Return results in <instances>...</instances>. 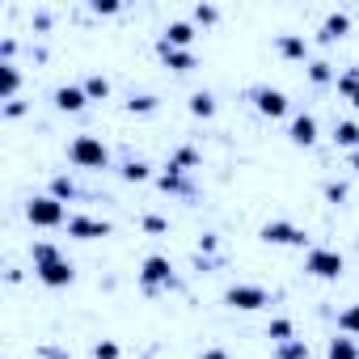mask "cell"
<instances>
[{
	"label": "cell",
	"mask_w": 359,
	"mask_h": 359,
	"mask_svg": "<svg viewBox=\"0 0 359 359\" xmlns=\"http://www.w3.org/2000/svg\"><path fill=\"white\" fill-rule=\"evenodd\" d=\"M22 89V68L18 64H0V102H13Z\"/></svg>",
	"instance_id": "obj_18"
},
{
	"label": "cell",
	"mask_w": 359,
	"mask_h": 359,
	"mask_svg": "<svg viewBox=\"0 0 359 359\" xmlns=\"http://www.w3.org/2000/svg\"><path fill=\"white\" fill-rule=\"evenodd\" d=\"M30 258H34V266H43V262H55V258H64V250H60L55 241H34V245H30Z\"/></svg>",
	"instance_id": "obj_27"
},
{
	"label": "cell",
	"mask_w": 359,
	"mask_h": 359,
	"mask_svg": "<svg viewBox=\"0 0 359 359\" xmlns=\"http://www.w3.org/2000/svg\"><path fill=\"white\" fill-rule=\"evenodd\" d=\"M355 89H359V68H355Z\"/></svg>",
	"instance_id": "obj_43"
},
{
	"label": "cell",
	"mask_w": 359,
	"mask_h": 359,
	"mask_svg": "<svg viewBox=\"0 0 359 359\" xmlns=\"http://www.w3.org/2000/svg\"><path fill=\"white\" fill-rule=\"evenodd\" d=\"M346 165H351V173H359V152H346Z\"/></svg>",
	"instance_id": "obj_41"
},
{
	"label": "cell",
	"mask_w": 359,
	"mask_h": 359,
	"mask_svg": "<svg viewBox=\"0 0 359 359\" xmlns=\"http://www.w3.org/2000/svg\"><path fill=\"white\" fill-rule=\"evenodd\" d=\"M140 229H144V233H152V237H161V233H169V220H165V216H156V212H144V216H140Z\"/></svg>",
	"instance_id": "obj_31"
},
{
	"label": "cell",
	"mask_w": 359,
	"mask_h": 359,
	"mask_svg": "<svg viewBox=\"0 0 359 359\" xmlns=\"http://www.w3.org/2000/svg\"><path fill=\"white\" fill-rule=\"evenodd\" d=\"M195 22L199 26H216L220 22V9L216 5H195Z\"/></svg>",
	"instance_id": "obj_34"
},
{
	"label": "cell",
	"mask_w": 359,
	"mask_h": 359,
	"mask_svg": "<svg viewBox=\"0 0 359 359\" xmlns=\"http://www.w3.org/2000/svg\"><path fill=\"white\" fill-rule=\"evenodd\" d=\"M275 51L283 55V60H300V64H309V39L304 34H275Z\"/></svg>",
	"instance_id": "obj_14"
},
{
	"label": "cell",
	"mask_w": 359,
	"mask_h": 359,
	"mask_svg": "<svg viewBox=\"0 0 359 359\" xmlns=\"http://www.w3.org/2000/svg\"><path fill=\"white\" fill-rule=\"evenodd\" d=\"M26 110H30V106H26L22 97H13V102H5V106H0V114H5V118H22Z\"/></svg>",
	"instance_id": "obj_35"
},
{
	"label": "cell",
	"mask_w": 359,
	"mask_h": 359,
	"mask_svg": "<svg viewBox=\"0 0 359 359\" xmlns=\"http://www.w3.org/2000/svg\"><path fill=\"white\" fill-rule=\"evenodd\" d=\"M266 338L279 346V342H292L296 338V325L287 321V317H275V321H266Z\"/></svg>",
	"instance_id": "obj_24"
},
{
	"label": "cell",
	"mask_w": 359,
	"mask_h": 359,
	"mask_svg": "<svg viewBox=\"0 0 359 359\" xmlns=\"http://www.w3.org/2000/svg\"><path fill=\"white\" fill-rule=\"evenodd\" d=\"M325 359H359V342L355 338H330V346H325Z\"/></svg>",
	"instance_id": "obj_21"
},
{
	"label": "cell",
	"mask_w": 359,
	"mask_h": 359,
	"mask_svg": "<svg viewBox=\"0 0 359 359\" xmlns=\"http://www.w3.org/2000/svg\"><path fill=\"white\" fill-rule=\"evenodd\" d=\"M68 161H72L76 169L102 173V169H110V148H106L97 135H72V144H68Z\"/></svg>",
	"instance_id": "obj_1"
},
{
	"label": "cell",
	"mask_w": 359,
	"mask_h": 359,
	"mask_svg": "<svg viewBox=\"0 0 359 359\" xmlns=\"http://www.w3.org/2000/svg\"><path fill=\"white\" fill-rule=\"evenodd\" d=\"M156 187H161V191H169V195H191V187L182 182V173L169 169V165H165V173L156 177Z\"/></svg>",
	"instance_id": "obj_25"
},
{
	"label": "cell",
	"mask_w": 359,
	"mask_h": 359,
	"mask_svg": "<svg viewBox=\"0 0 359 359\" xmlns=\"http://www.w3.org/2000/svg\"><path fill=\"white\" fill-rule=\"evenodd\" d=\"M334 144L346 148V152H359V123H355V118L334 123Z\"/></svg>",
	"instance_id": "obj_19"
},
{
	"label": "cell",
	"mask_w": 359,
	"mask_h": 359,
	"mask_svg": "<svg viewBox=\"0 0 359 359\" xmlns=\"http://www.w3.org/2000/svg\"><path fill=\"white\" fill-rule=\"evenodd\" d=\"M34 275H39L47 287H68V283L76 279V266H72V262H68V254H64V258H55V262L34 266Z\"/></svg>",
	"instance_id": "obj_9"
},
{
	"label": "cell",
	"mask_w": 359,
	"mask_h": 359,
	"mask_svg": "<svg viewBox=\"0 0 359 359\" xmlns=\"http://www.w3.org/2000/svg\"><path fill=\"white\" fill-rule=\"evenodd\" d=\"M118 177H123V182H148V177H152V165L144 161V156H123V165H118Z\"/></svg>",
	"instance_id": "obj_16"
},
{
	"label": "cell",
	"mask_w": 359,
	"mask_h": 359,
	"mask_svg": "<svg viewBox=\"0 0 359 359\" xmlns=\"http://www.w3.org/2000/svg\"><path fill=\"white\" fill-rule=\"evenodd\" d=\"M275 359H309V342H304V338L279 342V346H275Z\"/></svg>",
	"instance_id": "obj_29"
},
{
	"label": "cell",
	"mask_w": 359,
	"mask_h": 359,
	"mask_svg": "<svg viewBox=\"0 0 359 359\" xmlns=\"http://www.w3.org/2000/svg\"><path fill=\"white\" fill-rule=\"evenodd\" d=\"M85 106H89L85 85H60V89H55V110H64V114H81Z\"/></svg>",
	"instance_id": "obj_12"
},
{
	"label": "cell",
	"mask_w": 359,
	"mask_h": 359,
	"mask_svg": "<svg viewBox=\"0 0 359 359\" xmlns=\"http://www.w3.org/2000/svg\"><path fill=\"white\" fill-rule=\"evenodd\" d=\"M191 114H195V118H212V114H216V97H212L208 89H195V93H191Z\"/></svg>",
	"instance_id": "obj_23"
},
{
	"label": "cell",
	"mask_w": 359,
	"mask_h": 359,
	"mask_svg": "<svg viewBox=\"0 0 359 359\" xmlns=\"http://www.w3.org/2000/svg\"><path fill=\"white\" fill-rule=\"evenodd\" d=\"M123 351H118V342L114 338H102V342H93V359H118Z\"/></svg>",
	"instance_id": "obj_33"
},
{
	"label": "cell",
	"mask_w": 359,
	"mask_h": 359,
	"mask_svg": "<svg viewBox=\"0 0 359 359\" xmlns=\"http://www.w3.org/2000/svg\"><path fill=\"white\" fill-rule=\"evenodd\" d=\"M245 97L254 102V110H258L262 118H283V114L292 110L287 93H283V89H271V85H254V89H245Z\"/></svg>",
	"instance_id": "obj_5"
},
{
	"label": "cell",
	"mask_w": 359,
	"mask_h": 359,
	"mask_svg": "<svg viewBox=\"0 0 359 359\" xmlns=\"http://www.w3.org/2000/svg\"><path fill=\"white\" fill-rule=\"evenodd\" d=\"M156 106H161V102H156L152 93H131V97H127V114H156Z\"/></svg>",
	"instance_id": "obj_28"
},
{
	"label": "cell",
	"mask_w": 359,
	"mask_h": 359,
	"mask_svg": "<svg viewBox=\"0 0 359 359\" xmlns=\"http://www.w3.org/2000/svg\"><path fill=\"white\" fill-rule=\"evenodd\" d=\"M169 169H177V173H195V169H199V148L177 144V148L169 152Z\"/></svg>",
	"instance_id": "obj_17"
},
{
	"label": "cell",
	"mask_w": 359,
	"mask_h": 359,
	"mask_svg": "<svg viewBox=\"0 0 359 359\" xmlns=\"http://www.w3.org/2000/svg\"><path fill=\"white\" fill-rule=\"evenodd\" d=\"M321 195H325L330 203H346V195H351V187H346V182H338V177H330V182L321 187Z\"/></svg>",
	"instance_id": "obj_32"
},
{
	"label": "cell",
	"mask_w": 359,
	"mask_h": 359,
	"mask_svg": "<svg viewBox=\"0 0 359 359\" xmlns=\"http://www.w3.org/2000/svg\"><path fill=\"white\" fill-rule=\"evenodd\" d=\"M304 68H309V81H313L317 89H325V85H334V81H338V72H334V64H330V60H309Z\"/></svg>",
	"instance_id": "obj_20"
},
{
	"label": "cell",
	"mask_w": 359,
	"mask_h": 359,
	"mask_svg": "<svg viewBox=\"0 0 359 359\" xmlns=\"http://www.w3.org/2000/svg\"><path fill=\"white\" fill-rule=\"evenodd\" d=\"M346 34H351V13H330V18L321 22V30H317V43L330 47V43H338V39H346Z\"/></svg>",
	"instance_id": "obj_13"
},
{
	"label": "cell",
	"mask_w": 359,
	"mask_h": 359,
	"mask_svg": "<svg viewBox=\"0 0 359 359\" xmlns=\"http://www.w3.org/2000/svg\"><path fill=\"white\" fill-rule=\"evenodd\" d=\"M351 106H355V110H359V89H355V93H351Z\"/></svg>",
	"instance_id": "obj_42"
},
{
	"label": "cell",
	"mask_w": 359,
	"mask_h": 359,
	"mask_svg": "<svg viewBox=\"0 0 359 359\" xmlns=\"http://www.w3.org/2000/svg\"><path fill=\"white\" fill-rule=\"evenodd\" d=\"M39 359H72V355H68L64 346H51V342H43V346H39Z\"/></svg>",
	"instance_id": "obj_37"
},
{
	"label": "cell",
	"mask_w": 359,
	"mask_h": 359,
	"mask_svg": "<svg viewBox=\"0 0 359 359\" xmlns=\"http://www.w3.org/2000/svg\"><path fill=\"white\" fill-rule=\"evenodd\" d=\"M287 140H292L296 148H313V144H317V118H313L309 110H300V114L287 123Z\"/></svg>",
	"instance_id": "obj_10"
},
{
	"label": "cell",
	"mask_w": 359,
	"mask_h": 359,
	"mask_svg": "<svg viewBox=\"0 0 359 359\" xmlns=\"http://www.w3.org/2000/svg\"><path fill=\"white\" fill-rule=\"evenodd\" d=\"M224 304L229 309H266L271 304V292L262 287V283H233V287H224Z\"/></svg>",
	"instance_id": "obj_6"
},
{
	"label": "cell",
	"mask_w": 359,
	"mask_h": 359,
	"mask_svg": "<svg viewBox=\"0 0 359 359\" xmlns=\"http://www.w3.org/2000/svg\"><path fill=\"white\" fill-rule=\"evenodd\" d=\"M156 55H161V60H165V68H173V72H195V68H199L195 51H182V47H169V43H156Z\"/></svg>",
	"instance_id": "obj_11"
},
{
	"label": "cell",
	"mask_w": 359,
	"mask_h": 359,
	"mask_svg": "<svg viewBox=\"0 0 359 359\" xmlns=\"http://www.w3.org/2000/svg\"><path fill=\"white\" fill-rule=\"evenodd\" d=\"M81 85H85V93H89V102H106V97H110V81H106L102 72H89V76H85Z\"/></svg>",
	"instance_id": "obj_22"
},
{
	"label": "cell",
	"mask_w": 359,
	"mask_h": 359,
	"mask_svg": "<svg viewBox=\"0 0 359 359\" xmlns=\"http://www.w3.org/2000/svg\"><path fill=\"white\" fill-rule=\"evenodd\" d=\"M13 55H18V39H13V34L0 39V64H13Z\"/></svg>",
	"instance_id": "obj_36"
},
{
	"label": "cell",
	"mask_w": 359,
	"mask_h": 359,
	"mask_svg": "<svg viewBox=\"0 0 359 359\" xmlns=\"http://www.w3.org/2000/svg\"><path fill=\"white\" fill-rule=\"evenodd\" d=\"M68 237H76V241H97V237H110L114 233V224L110 220H93V216H68Z\"/></svg>",
	"instance_id": "obj_8"
},
{
	"label": "cell",
	"mask_w": 359,
	"mask_h": 359,
	"mask_svg": "<svg viewBox=\"0 0 359 359\" xmlns=\"http://www.w3.org/2000/svg\"><path fill=\"white\" fill-rule=\"evenodd\" d=\"M140 287H144L148 296H156V292L182 287V283H177V275H173V262H169L165 254H148V258H144V266H140Z\"/></svg>",
	"instance_id": "obj_2"
},
{
	"label": "cell",
	"mask_w": 359,
	"mask_h": 359,
	"mask_svg": "<svg viewBox=\"0 0 359 359\" xmlns=\"http://www.w3.org/2000/svg\"><path fill=\"white\" fill-rule=\"evenodd\" d=\"M199 359H233V355H229V351H220V346H208Z\"/></svg>",
	"instance_id": "obj_40"
},
{
	"label": "cell",
	"mask_w": 359,
	"mask_h": 359,
	"mask_svg": "<svg viewBox=\"0 0 359 359\" xmlns=\"http://www.w3.org/2000/svg\"><path fill=\"white\" fill-rule=\"evenodd\" d=\"M258 237L266 241V245H309V233L304 229H296L292 220H266L262 229H258Z\"/></svg>",
	"instance_id": "obj_7"
},
{
	"label": "cell",
	"mask_w": 359,
	"mask_h": 359,
	"mask_svg": "<svg viewBox=\"0 0 359 359\" xmlns=\"http://www.w3.org/2000/svg\"><path fill=\"white\" fill-rule=\"evenodd\" d=\"M93 13H106L110 18V13H118V5H114V0H93Z\"/></svg>",
	"instance_id": "obj_39"
},
{
	"label": "cell",
	"mask_w": 359,
	"mask_h": 359,
	"mask_svg": "<svg viewBox=\"0 0 359 359\" xmlns=\"http://www.w3.org/2000/svg\"><path fill=\"white\" fill-rule=\"evenodd\" d=\"M342 271H346V258H342L338 250H330V245H309V254H304V275H313V279H342Z\"/></svg>",
	"instance_id": "obj_3"
},
{
	"label": "cell",
	"mask_w": 359,
	"mask_h": 359,
	"mask_svg": "<svg viewBox=\"0 0 359 359\" xmlns=\"http://www.w3.org/2000/svg\"><path fill=\"white\" fill-rule=\"evenodd\" d=\"M26 220H30L34 229H64V224H68V208H64L55 195H39V199L26 203Z\"/></svg>",
	"instance_id": "obj_4"
},
{
	"label": "cell",
	"mask_w": 359,
	"mask_h": 359,
	"mask_svg": "<svg viewBox=\"0 0 359 359\" xmlns=\"http://www.w3.org/2000/svg\"><path fill=\"white\" fill-rule=\"evenodd\" d=\"M51 195H55L60 203H68V199H76V195H81V187L72 182L68 173H55V177H51Z\"/></svg>",
	"instance_id": "obj_26"
},
{
	"label": "cell",
	"mask_w": 359,
	"mask_h": 359,
	"mask_svg": "<svg viewBox=\"0 0 359 359\" xmlns=\"http://www.w3.org/2000/svg\"><path fill=\"white\" fill-rule=\"evenodd\" d=\"M338 330H342L346 338H359V304H351V309L338 313Z\"/></svg>",
	"instance_id": "obj_30"
},
{
	"label": "cell",
	"mask_w": 359,
	"mask_h": 359,
	"mask_svg": "<svg viewBox=\"0 0 359 359\" xmlns=\"http://www.w3.org/2000/svg\"><path fill=\"white\" fill-rule=\"evenodd\" d=\"M30 22H34V30H51V13H47V9H39Z\"/></svg>",
	"instance_id": "obj_38"
},
{
	"label": "cell",
	"mask_w": 359,
	"mask_h": 359,
	"mask_svg": "<svg viewBox=\"0 0 359 359\" xmlns=\"http://www.w3.org/2000/svg\"><path fill=\"white\" fill-rule=\"evenodd\" d=\"M161 43L191 51V43H195V26H191V22H169V26H165V34H161Z\"/></svg>",
	"instance_id": "obj_15"
}]
</instances>
